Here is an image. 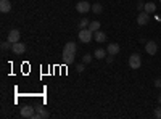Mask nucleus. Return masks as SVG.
<instances>
[{"instance_id":"nucleus-1","label":"nucleus","mask_w":161,"mask_h":119,"mask_svg":"<svg viewBox=\"0 0 161 119\" xmlns=\"http://www.w3.org/2000/svg\"><path fill=\"white\" fill-rule=\"evenodd\" d=\"M76 51H77V47H76L74 42H68V44H66L64 48H63V53H61V57H63V63H64V64H71V63H74Z\"/></svg>"},{"instance_id":"nucleus-2","label":"nucleus","mask_w":161,"mask_h":119,"mask_svg":"<svg viewBox=\"0 0 161 119\" xmlns=\"http://www.w3.org/2000/svg\"><path fill=\"white\" fill-rule=\"evenodd\" d=\"M92 39H93V32L89 28H84V29L79 31V41L82 42V44H89Z\"/></svg>"},{"instance_id":"nucleus-3","label":"nucleus","mask_w":161,"mask_h":119,"mask_svg":"<svg viewBox=\"0 0 161 119\" xmlns=\"http://www.w3.org/2000/svg\"><path fill=\"white\" fill-rule=\"evenodd\" d=\"M129 66H130L132 69H139L140 66H142V58H140L139 53H132L129 57Z\"/></svg>"},{"instance_id":"nucleus-4","label":"nucleus","mask_w":161,"mask_h":119,"mask_svg":"<svg viewBox=\"0 0 161 119\" xmlns=\"http://www.w3.org/2000/svg\"><path fill=\"white\" fill-rule=\"evenodd\" d=\"M92 10V5L89 2H86V0H82V2H77L76 5V11L77 13H89Z\"/></svg>"},{"instance_id":"nucleus-5","label":"nucleus","mask_w":161,"mask_h":119,"mask_svg":"<svg viewBox=\"0 0 161 119\" xmlns=\"http://www.w3.org/2000/svg\"><path fill=\"white\" fill-rule=\"evenodd\" d=\"M48 116H50V113H48L45 108H42V106H36V114H34L32 119H47Z\"/></svg>"},{"instance_id":"nucleus-6","label":"nucleus","mask_w":161,"mask_h":119,"mask_svg":"<svg viewBox=\"0 0 161 119\" xmlns=\"http://www.w3.org/2000/svg\"><path fill=\"white\" fill-rule=\"evenodd\" d=\"M19 39H21V32H19V29H11V31L8 32V42H10V44L19 42Z\"/></svg>"},{"instance_id":"nucleus-7","label":"nucleus","mask_w":161,"mask_h":119,"mask_svg":"<svg viewBox=\"0 0 161 119\" xmlns=\"http://www.w3.org/2000/svg\"><path fill=\"white\" fill-rule=\"evenodd\" d=\"M11 51L16 55H23L26 51V45L23 42H15V44H11Z\"/></svg>"},{"instance_id":"nucleus-8","label":"nucleus","mask_w":161,"mask_h":119,"mask_svg":"<svg viewBox=\"0 0 161 119\" xmlns=\"http://www.w3.org/2000/svg\"><path fill=\"white\" fill-rule=\"evenodd\" d=\"M145 51L148 55H156V51H158V45H156V42H153V41H148L145 44Z\"/></svg>"},{"instance_id":"nucleus-9","label":"nucleus","mask_w":161,"mask_h":119,"mask_svg":"<svg viewBox=\"0 0 161 119\" xmlns=\"http://www.w3.org/2000/svg\"><path fill=\"white\" fill-rule=\"evenodd\" d=\"M34 114H36V108L34 106H24V108H21V116L23 117H29V119H32L34 117Z\"/></svg>"},{"instance_id":"nucleus-10","label":"nucleus","mask_w":161,"mask_h":119,"mask_svg":"<svg viewBox=\"0 0 161 119\" xmlns=\"http://www.w3.org/2000/svg\"><path fill=\"white\" fill-rule=\"evenodd\" d=\"M148 21H150V13H147V11L139 13V16H137V23H139V26L148 24Z\"/></svg>"},{"instance_id":"nucleus-11","label":"nucleus","mask_w":161,"mask_h":119,"mask_svg":"<svg viewBox=\"0 0 161 119\" xmlns=\"http://www.w3.org/2000/svg\"><path fill=\"white\" fill-rule=\"evenodd\" d=\"M93 39H95V42H98V44H103V42L106 41V34H105V32H102V31L98 29V31H95V32H93Z\"/></svg>"},{"instance_id":"nucleus-12","label":"nucleus","mask_w":161,"mask_h":119,"mask_svg":"<svg viewBox=\"0 0 161 119\" xmlns=\"http://www.w3.org/2000/svg\"><path fill=\"white\" fill-rule=\"evenodd\" d=\"M119 50H121V47L118 44H108V47H106V51H108L110 55H114V57L119 53Z\"/></svg>"},{"instance_id":"nucleus-13","label":"nucleus","mask_w":161,"mask_h":119,"mask_svg":"<svg viewBox=\"0 0 161 119\" xmlns=\"http://www.w3.org/2000/svg\"><path fill=\"white\" fill-rule=\"evenodd\" d=\"M10 10H11L10 0H0V11H2V13H8Z\"/></svg>"},{"instance_id":"nucleus-14","label":"nucleus","mask_w":161,"mask_h":119,"mask_svg":"<svg viewBox=\"0 0 161 119\" xmlns=\"http://www.w3.org/2000/svg\"><path fill=\"white\" fill-rule=\"evenodd\" d=\"M106 53H108L106 50H103V48H97L95 51H93V57H95V58H98V60H103Z\"/></svg>"},{"instance_id":"nucleus-15","label":"nucleus","mask_w":161,"mask_h":119,"mask_svg":"<svg viewBox=\"0 0 161 119\" xmlns=\"http://www.w3.org/2000/svg\"><path fill=\"white\" fill-rule=\"evenodd\" d=\"M156 10V5L153 3V2H150V3H145V7H143V11H147V13H153Z\"/></svg>"},{"instance_id":"nucleus-16","label":"nucleus","mask_w":161,"mask_h":119,"mask_svg":"<svg viewBox=\"0 0 161 119\" xmlns=\"http://www.w3.org/2000/svg\"><path fill=\"white\" fill-rule=\"evenodd\" d=\"M89 29H90L92 32L98 31V29H100V23H98V21H90V24H89Z\"/></svg>"},{"instance_id":"nucleus-17","label":"nucleus","mask_w":161,"mask_h":119,"mask_svg":"<svg viewBox=\"0 0 161 119\" xmlns=\"http://www.w3.org/2000/svg\"><path fill=\"white\" fill-rule=\"evenodd\" d=\"M89 24H90V21L87 19V18H82L79 21V29H84V28H89Z\"/></svg>"},{"instance_id":"nucleus-18","label":"nucleus","mask_w":161,"mask_h":119,"mask_svg":"<svg viewBox=\"0 0 161 119\" xmlns=\"http://www.w3.org/2000/svg\"><path fill=\"white\" fill-rule=\"evenodd\" d=\"M102 10H103V7H102L100 3H93V5H92V11L97 13V15H98V13H102Z\"/></svg>"},{"instance_id":"nucleus-19","label":"nucleus","mask_w":161,"mask_h":119,"mask_svg":"<svg viewBox=\"0 0 161 119\" xmlns=\"http://www.w3.org/2000/svg\"><path fill=\"white\" fill-rule=\"evenodd\" d=\"M92 58H93L92 55H89V53H86V55L82 57V63H84V64H89V63L92 61Z\"/></svg>"},{"instance_id":"nucleus-20","label":"nucleus","mask_w":161,"mask_h":119,"mask_svg":"<svg viewBox=\"0 0 161 119\" xmlns=\"http://www.w3.org/2000/svg\"><path fill=\"white\" fill-rule=\"evenodd\" d=\"M155 117L156 119H161V105H159L158 108H155Z\"/></svg>"},{"instance_id":"nucleus-21","label":"nucleus","mask_w":161,"mask_h":119,"mask_svg":"<svg viewBox=\"0 0 161 119\" xmlns=\"http://www.w3.org/2000/svg\"><path fill=\"white\" fill-rule=\"evenodd\" d=\"M84 69H86V64H84V63H80V64L76 66V71H77V73H82Z\"/></svg>"},{"instance_id":"nucleus-22","label":"nucleus","mask_w":161,"mask_h":119,"mask_svg":"<svg viewBox=\"0 0 161 119\" xmlns=\"http://www.w3.org/2000/svg\"><path fill=\"white\" fill-rule=\"evenodd\" d=\"M10 48V42L7 41V42H2V50H8Z\"/></svg>"},{"instance_id":"nucleus-23","label":"nucleus","mask_w":161,"mask_h":119,"mask_svg":"<svg viewBox=\"0 0 161 119\" xmlns=\"http://www.w3.org/2000/svg\"><path fill=\"white\" fill-rule=\"evenodd\" d=\"M113 60H114V55H110L108 58H106V63H113Z\"/></svg>"},{"instance_id":"nucleus-24","label":"nucleus","mask_w":161,"mask_h":119,"mask_svg":"<svg viewBox=\"0 0 161 119\" xmlns=\"http://www.w3.org/2000/svg\"><path fill=\"white\" fill-rule=\"evenodd\" d=\"M155 85H156V87H161V77L155 81Z\"/></svg>"},{"instance_id":"nucleus-25","label":"nucleus","mask_w":161,"mask_h":119,"mask_svg":"<svg viewBox=\"0 0 161 119\" xmlns=\"http://www.w3.org/2000/svg\"><path fill=\"white\" fill-rule=\"evenodd\" d=\"M143 7H145V3H139V5H137L139 10H143Z\"/></svg>"},{"instance_id":"nucleus-26","label":"nucleus","mask_w":161,"mask_h":119,"mask_svg":"<svg viewBox=\"0 0 161 119\" xmlns=\"http://www.w3.org/2000/svg\"><path fill=\"white\" fill-rule=\"evenodd\" d=\"M158 103H159V105H161V95H159V97H158Z\"/></svg>"},{"instance_id":"nucleus-27","label":"nucleus","mask_w":161,"mask_h":119,"mask_svg":"<svg viewBox=\"0 0 161 119\" xmlns=\"http://www.w3.org/2000/svg\"><path fill=\"white\" fill-rule=\"evenodd\" d=\"M159 3H161V0H159Z\"/></svg>"}]
</instances>
